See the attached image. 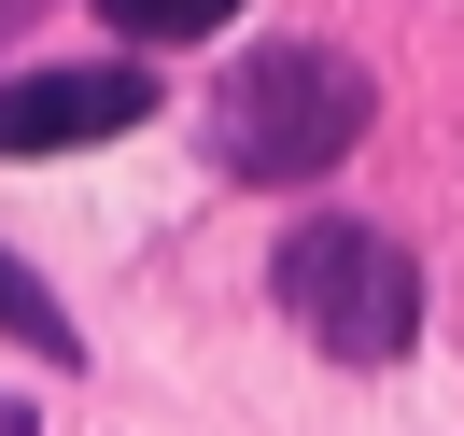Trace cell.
Instances as JSON below:
<instances>
[{
  "instance_id": "obj_7",
  "label": "cell",
  "mask_w": 464,
  "mask_h": 436,
  "mask_svg": "<svg viewBox=\"0 0 464 436\" xmlns=\"http://www.w3.org/2000/svg\"><path fill=\"white\" fill-rule=\"evenodd\" d=\"M0 436H29V422H14V408H0Z\"/></svg>"
},
{
  "instance_id": "obj_3",
  "label": "cell",
  "mask_w": 464,
  "mask_h": 436,
  "mask_svg": "<svg viewBox=\"0 0 464 436\" xmlns=\"http://www.w3.org/2000/svg\"><path fill=\"white\" fill-rule=\"evenodd\" d=\"M155 113V71L99 57V71H29L0 85V155H85V141H127Z\"/></svg>"
},
{
  "instance_id": "obj_1",
  "label": "cell",
  "mask_w": 464,
  "mask_h": 436,
  "mask_svg": "<svg viewBox=\"0 0 464 436\" xmlns=\"http://www.w3.org/2000/svg\"><path fill=\"white\" fill-rule=\"evenodd\" d=\"M366 113L380 99H366V71L338 43H267L211 99V155H226V183H310V170H338L366 141Z\"/></svg>"
},
{
  "instance_id": "obj_4",
  "label": "cell",
  "mask_w": 464,
  "mask_h": 436,
  "mask_svg": "<svg viewBox=\"0 0 464 436\" xmlns=\"http://www.w3.org/2000/svg\"><path fill=\"white\" fill-rule=\"evenodd\" d=\"M0 338H29L43 366H71V352H85V338H71V310H57V296H43L14 254H0Z\"/></svg>"
},
{
  "instance_id": "obj_6",
  "label": "cell",
  "mask_w": 464,
  "mask_h": 436,
  "mask_svg": "<svg viewBox=\"0 0 464 436\" xmlns=\"http://www.w3.org/2000/svg\"><path fill=\"white\" fill-rule=\"evenodd\" d=\"M29 15H43V0H0V29H29Z\"/></svg>"
},
{
  "instance_id": "obj_2",
  "label": "cell",
  "mask_w": 464,
  "mask_h": 436,
  "mask_svg": "<svg viewBox=\"0 0 464 436\" xmlns=\"http://www.w3.org/2000/svg\"><path fill=\"white\" fill-rule=\"evenodd\" d=\"M267 296H282L338 366H394V352L422 338V267H408L394 226H338V211H324V226H282Z\"/></svg>"
},
{
  "instance_id": "obj_5",
  "label": "cell",
  "mask_w": 464,
  "mask_h": 436,
  "mask_svg": "<svg viewBox=\"0 0 464 436\" xmlns=\"http://www.w3.org/2000/svg\"><path fill=\"white\" fill-rule=\"evenodd\" d=\"M99 15H113L127 43H211V29L239 15V0H99Z\"/></svg>"
}]
</instances>
